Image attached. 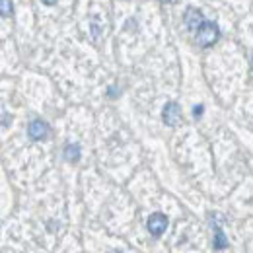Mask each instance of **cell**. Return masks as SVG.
<instances>
[{"mask_svg":"<svg viewBox=\"0 0 253 253\" xmlns=\"http://www.w3.org/2000/svg\"><path fill=\"white\" fill-rule=\"evenodd\" d=\"M218 37H220V30H218V26H216L214 22H205V24L197 30V43H199L201 47H211V45H214V43L218 41Z\"/></svg>","mask_w":253,"mask_h":253,"instance_id":"1","label":"cell"},{"mask_svg":"<svg viewBox=\"0 0 253 253\" xmlns=\"http://www.w3.org/2000/svg\"><path fill=\"white\" fill-rule=\"evenodd\" d=\"M162 119H164V123L169 126H175L181 123V109H179V105L175 103V101H169V103H166L164 105V111H162Z\"/></svg>","mask_w":253,"mask_h":253,"instance_id":"2","label":"cell"},{"mask_svg":"<svg viewBox=\"0 0 253 253\" xmlns=\"http://www.w3.org/2000/svg\"><path fill=\"white\" fill-rule=\"evenodd\" d=\"M146 226H148V232H150L154 238H160V236L166 232V228H168V218H166L162 212H154V214L148 218Z\"/></svg>","mask_w":253,"mask_h":253,"instance_id":"3","label":"cell"},{"mask_svg":"<svg viewBox=\"0 0 253 253\" xmlns=\"http://www.w3.org/2000/svg\"><path fill=\"white\" fill-rule=\"evenodd\" d=\"M185 26H187V30L191 32H197L203 24H205V18H203V12L201 10H197V8H187V12H185Z\"/></svg>","mask_w":253,"mask_h":253,"instance_id":"4","label":"cell"},{"mask_svg":"<svg viewBox=\"0 0 253 253\" xmlns=\"http://www.w3.org/2000/svg\"><path fill=\"white\" fill-rule=\"evenodd\" d=\"M28 132H30V136H32L33 140H43L49 134V125L45 121H41V119H35V121L30 123Z\"/></svg>","mask_w":253,"mask_h":253,"instance_id":"5","label":"cell"},{"mask_svg":"<svg viewBox=\"0 0 253 253\" xmlns=\"http://www.w3.org/2000/svg\"><path fill=\"white\" fill-rule=\"evenodd\" d=\"M64 158L68 160V162H76V160L80 158V146L78 144H68L64 148Z\"/></svg>","mask_w":253,"mask_h":253,"instance_id":"6","label":"cell"},{"mask_svg":"<svg viewBox=\"0 0 253 253\" xmlns=\"http://www.w3.org/2000/svg\"><path fill=\"white\" fill-rule=\"evenodd\" d=\"M214 248H216V250H224V248H228V240L224 238V234H222L220 228H216V240H214Z\"/></svg>","mask_w":253,"mask_h":253,"instance_id":"7","label":"cell"},{"mask_svg":"<svg viewBox=\"0 0 253 253\" xmlns=\"http://www.w3.org/2000/svg\"><path fill=\"white\" fill-rule=\"evenodd\" d=\"M0 2H2L0 4L2 6V18H8L12 14V2L10 0H0Z\"/></svg>","mask_w":253,"mask_h":253,"instance_id":"8","label":"cell"},{"mask_svg":"<svg viewBox=\"0 0 253 253\" xmlns=\"http://www.w3.org/2000/svg\"><path fill=\"white\" fill-rule=\"evenodd\" d=\"M193 115H195V117H201V115H203V105H197V107L193 109Z\"/></svg>","mask_w":253,"mask_h":253,"instance_id":"9","label":"cell"},{"mask_svg":"<svg viewBox=\"0 0 253 253\" xmlns=\"http://www.w3.org/2000/svg\"><path fill=\"white\" fill-rule=\"evenodd\" d=\"M43 4H47V6H55L57 4V0H41Z\"/></svg>","mask_w":253,"mask_h":253,"instance_id":"10","label":"cell"},{"mask_svg":"<svg viewBox=\"0 0 253 253\" xmlns=\"http://www.w3.org/2000/svg\"><path fill=\"white\" fill-rule=\"evenodd\" d=\"M162 2H164V4H175L177 0H162Z\"/></svg>","mask_w":253,"mask_h":253,"instance_id":"11","label":"cell"}]
</instances>
